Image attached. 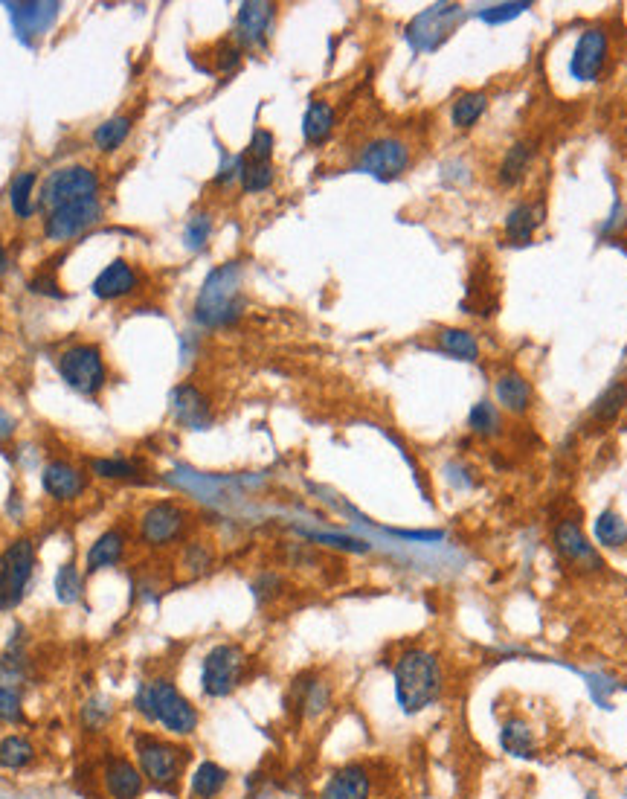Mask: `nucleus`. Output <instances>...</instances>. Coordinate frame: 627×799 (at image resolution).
I'll return each instance as SVG.
<instances>
[{"label": "nucleus", "instance_id": "obj_42", "mask_svg": "<svg viewBox=\"0 0 627 799\" xmlns=\"http://www.w3.org/2000/svg\"><path fill=\"white\" fill-rule=\"evenodd\" d=\"M212 236V216L209 213H192L183 224V247L192 253H201Z\"/></svg>", "mask_w": 627, "mask_h": 799}, {"label": "nucleus", "instance_id": "obj_33", "mask_svg": "<svg viewBox=\"0 0 627 799\" xmlns=\"http://www.w3.org/2000/svg\"><path fill=\"white\" fill-rule=\"evenodd\" d=\"M497 401L506 407L508 413H517V416H523L529 407H532V387H529V381L520 375V372H514V369H506L500 378H497Z\"/></svg>", "mask_w": 627, "mask_h": 799}, {"label": "nucleus", "instance_id": "obj_43", "mask_svg": "<svg viewBox=\"0 0 627 799\" xmlns=\"http://www.w3.org/2000/svg\"><path fill=\"white\" fill-rule=\"evenodd\" d=\"M468 428L477 436H494L497 433V410L491 401H477L468 413Z\"/></svg>", "mask_w": 627, "mask_h": 799}, {"label": "nucleus", "instance_id": "obj_23", "mask_svg": "<svg viewBox=\"0 0 627 799\" xmlns=\"http://www.w3.org/2000/svg\"><path fill=\"white\" fill-rule=\"evenodd\" d=\"M6 9H9V15L15 21L18 35L24 41H30V35H44L56 24L61 3H38V0H32V3H6Z\"/></svg>", "mask_w": 627, "mask_h": 799}, {"label": "nucleus", "instance_id": "obj_11", "mask_svg": "<svg viewBox=\"0 0 627 799\" xmlns=\"http://www.w3.org/2000/svg\"><path fill=\"white\" fill-rule=\"evenodd\" d=\"M105 218V207L99 198H82V201H70L61 204L56 210L44 213V224L41 233L50 245H67L79 236H85L93 230L99 221Z\"/></svg>", "mask_w": 627, "mask_h": 799}, {"label": "nucleus", "instance_id": "obj_24", "mask_svg": "<svg viewBox=\"0 0 627 799\" xmlns=\"http://www.w3.org/2000/svg\"><path fill=\"white\" fill-rule=\"evenodd\" d=\"M38 744L32 741L30 733L9 730L0 736V770L6 773H27L38 765Z\"/></svg>", "mask_w": 627, "mask_h": 799}, {"label": "nucleus", "instance_id": "obj_50", "mask_svg": "<svg viewBox=\"0 0 627 799\" xmlns=\"http://www.w3.org/2000/svg\"><path fill=\"white\" fill-rule=\"evenodd\" d=\"M9 271V253H6V247L0 245V277Z\"/></svg>", "mask_w": 627, "mask_h": 799}, {"label": "nucleus", "instance_id": "obj_34", "mask_svg": "<svg viewBox=\"0 0 627 799\" xmlns=\"http://www.w3.org/2000/svg\"><path fill=\"white\" fill-rule=\"evenodd\" d=\"M35 186H38V172L35 169H24L12 178L9 184V207L18 221H30L38 213V198H35Z\"/></svg>", "mask_w": 627, "mask_h": 799}, {"label": "nucleus", "instance_id": "obj_5", "mask_svg": "<svg viewBox=\"0 0 627 799\" xmlns=\"http://www.w3.org/2000/svg\"><path fill=\"white\" fill-rule=\"evenodd\" d=\"M137 541L149 553H169L180 550L195 529V512L172 497L151 500L137 515Z\"/></svg>", "mask_w": 627, "mask_h": 799}, {"label": "nucleus", "instance_id": "obj_16", "mask_svg": "<svg viewBox=\"0 0 627 799\" xmlns=\"http://www.w3.org/2000/svg\"><path fill=\"white\" fill-rule=\"evenodd\" d=\"M140 288H143V271H140L131 259H125V256L111 259V262L96 274L93 285H90L93 297H96V300H105V303L125 300V297L137 294Z\"/></svg>", "mask_w": 627, "mask_h": 799}, {"label": "nucleus", "instance_id": "obj_15", "mask_svg": "<svg viewBox=\"0 0 627 799\" xmlns=\"http://www.w3.org/2000/svg\"><path fill=\"white\" fill-rule=\"evenodd\" d=\"M41 489L53 503H61V506L79 503L90 489L88 468L56 457L41 468Z\"/></svg>", "mask_w": 627, "mask_h": 799}, {"label": "nucleus", "instance_id": "obj_20", "mask_svg": "<svg viewBox=\"0 0 627 799\" xmlns=\"http://www.w3.org/2000/svg\"><path fill=\"white\" fill-rule=\"evenodd\" d=\"M456 18H459V6L456 3L430 6L421 15H416V21L407 30V38H410V44L416 50H436L448 38V32L456 24Z\"/></svg>", "mask_w": 627, "mask_h": 799}, {"label": "nucleus", "instance_id": "obj_3", "mask_svg": "<svg viewBox=\"0 0 627 799\" xmlns=\"http://www.w3.org/2000/svg\"><path fill=\"white\" fill-rule=\"evenodd\" d=\"M125 744L131 759L137 762L140 773L146 776V785L160 794H178L183 779L189 776L192 765V747L189 741L163 736L149 727H128Z\"/></svg>", "mask_w": 627, "mask_h": 799}, {"label": "nucleus", "instance_id": "obj_8", "mask_svg": "<svg viewBox=\"0 0 627 799\" xmlns=\"http://www.w3.org/2000/svg\"><path fill=\"white\" fill-rule=\"evenodd\" d=\"M56 367H59L61 381L70 390H76V393H82L88 399H96L108 387L105 352L93 340H79V343L64 346L59 358H56Z\"/></svg>", "mask_w": 627, "mask_h": 799}, {"label": "nucleus", "instance_id": "obj_46", "mask_svg": "<svg viewBox=\"0 0 627 799\" xmlns=\"http://www.w3.org/2000/svg\"><path fill=\"white\" fill-rule=\"evenodd\" d=\"M241 50L239 41L233 38V41H221L218 47H215V67L221 70V73H230V70H236L241 62Z\"/></svg>", "mask_w": 627, "mask_h": 799}, {"label": "nucleus", "instance_id": "obj_35", "mask_svg": "<svg viewBox=\"0 0 627 799\" xmlns=\"http://www.w3.org/2000/svg\"><path fill=\"white\" fill-rule=\"evenodd\" d=\"M134 131V117L131 114H117V117H108L93 128V146L99 154H114L120 152L125 146V140L131 137Z\"/></svg>", "mask_w": 627, "mask_h": 799}, {"label": "nucleus", "instance_id": "obj_14", "mask_svg": "<svg viewBox=\"0 0 627 799\" xmlns=\"http://www.w3.org/2000/svg\"><path fill=\"white\" fill-rule=\"evenodd\" d=\"M552 547H555L558 558L578 573H601L604 570V558L598 553V547L587 538L581 523L572 521V518H561L552 526Z\"/></svg>", "mask_w": 627, "mask_h": 799}, {"label": "nucleus", "instance_id": "obj_31", "mask_svg": "<svg viewBox=\"0 0 627 799\" xmlns=\"http://www.w3.org/2000/svg\"><path fill=\"white\" fill-rule=\"evenodd\" d=\"M337 125V114H334V105L326 99H314L308 108H305V117H302V137L308 146H323L331 137Z\"/></svg>", "mask_w": 627, "mask_h": 799}, {"label": "nucleus", "instance_id": "obj_37", "mask_svg": "<svg viewBox=\"0 0 627 799\" xmlns=\"http://www.w3.org/2000/svg\"><path fill=\"white\" fill-rule=\"evenodd\" d=\"M436 340H439V349L448 352L450 358H456V361H479V340L468 329L445 326V329L436 332Z\"/></svg>", "mask_w": 627, "mask_h": 799}, {"label": "nucleus", "instance_id": "obj_7", "mask_svg": "<svg viewBox=\"0 0 627 799\" xmlns=\"http://www.w3.org/2000/svg\"><path fill=\"white\" fill-rule=\"evenodd\" d=\"M35 567H38V544L30 535H18L0 550V614L15 611L27 599Z\"/></svg>", "mask_w": 627, "mask_h": 799}, {"label": "nucleus", "instance_id": "obj_2", "mask_svg": "<svg viewBox=\"0 0 627 799\" xmlns=\"http://www.w3.org/2000/svg\"><path fill=\"white\" fill-rule=\"evenodd\" d=\"M392 692L398 709L410 718L436 707L448 692L442 657L427 646L401 648L392 660Z\"/></svg>", "mask_w": 627, "mask_h": 799}, {"label": "nucleus", "instance_id": "obj_6", "mask_svg": "<svg viewBox=\"0 0 627 799\" xmlns=\"http://www.w3.org/2000/svg\"><path fill=\"white\" fill-rule=\"evenodd\" d=\"M253 675V657L241 643H215L201 657L198 689L207 701H227Z\"/></svg>", "mask_w": 627, "mask_h": 799}, {"label": "nucleus", "instance_id": "obj_17", "mask_svg": "<svg viewBox=\"0 0 627 799\" xmlns=\"http://www.w3.org/2000/svg\"><path fill=\"white\" fill-rule=\"evenodd\" d=\"M610 53V35L601 27H587L578 35V44L569 56V73L578 82H596L607 64Z\"/></svg>", "mask_w": 627, "mask_h": 799}, {"label": "nucleus", "instance_id": "obj_47", "mask_svg": "<svg viewBox=\"0 0 627 799\" xmlns=\"http://www.w3.org/2000/svg\"><path fill=\"white\" fill-rule=\"evenodd\" d=\"M532 3H500V6H488L485 12H482V18L485 21H491V24H500V21H511V18H517L520 12H526Z\"/></svg>", "mask_w": 627, "mask_h": 799}, {"label": "nucleus", "instance_id": "obj_28", "mask_svg": "<svg viewBox=\"0 0 627 799\" xmlns=\"http://www.w3.org/2000/svg\"><path fill=\"white\" fill-rule=\"evenodd\" d=\"M500 747L508 756L517 759H532L538 753V733L526 715H508L500 727Z\"/></svg>", "mask_w": 627, "mask_h": 799}, {"label": "nucleus", "instance_id": "obj_41", "mask_svg": "<svg viewBox=\"0 0 627 799\" xmlns=\"http://www.w3.org/2000/svg\"><path fill=\"white\" fill-rule=\"evenodd\" d=\"M273 181H276V166H273V160H270V163H256V160H244V154H241L239 184L244 192H250V195L265 192V189L273 186Z\"/></svg>", "mask_w": 627, "mask_h": 799}, {"label": "nucleus", "instance_id": "obj_18", "mask_svg": "<svg viewBox=\"0 0 627 799\" xmlns=\"http://www.w3.org/2000/svg\"><path fill=\"white\" fill-rule=\"evenodd\" d=\"M375 797V776L363 762H346L329 773L317 799H372Z\"/></svg>", "mask_w": 627, "mask_h": 799}, {"label": "nucleus", "instance_id": "obj_29", "mask_svg": "<svg viewBox=\"0 0 627 799\" xmlns=\"http://www.w3.org/2000/svg\"><path fill=\"white\" fill-rule=\"evenodd\" d=\"M90 477L105 483H140L143 480V462L134 457H93L88 460Z\"/></svg>", "mask_w": 627, "mask_h": 799}, {"label": "nucleus", "instance_id": "obj_32", "mask_svg": "<svg viewBox=\"0 0 627 799\" xmlns=\"http://www.w3.org/2000/svg\"><path fill=\"white\" fill-rule=\"evenodd\" d=\"M215 561H218V553L207 538H189L178 553V567L189 579H201L212 573Z\"/></svg>", "mask_w": 627, "mask_h": 799}, {"label": "nucleus", "instance_id": "obj_26", "mask_svg": "<svg viewBox=\"0 0 627 799\" xmlns=\"http://www.w3.org/2000/svg\"><path fill=\"white\" fill-rule=\"evenodd\" d=\"M76 721H79V730L88 738H102L114 730V721H117V704L114 698L108 695H88L82 701V707L76 712Z\"/></svg>", "mask_w": 627, "mask_h": 799}, {"label": "nucleus", "instance_id": "obj_39", "mask_svg": "<svg viewBox=\"0 0 627 799\" xmlns=\"http://www.w3.org/2000/svg\"><path fill=\"white\" fill-rule=\"evenodd\" d=\"M488 108V93L482 91H465L453 99V108H450V123L456 128H471L479 123V117L485 114Z\"/></svg>", "mask_w": 627, "mask_h": 799}, {"label": "nucleus", "instance_id": "obj_13", "mask_svg": "<svg viewBox=\"0 0 627 799\" xmlns=\"http://www.w3.org/2000/svg\"><path fill=\"white\" fill-rule=\"evenodd\" d=\"M413 163V149L401 137H375L358 154V169L378 181H398Z\"/></svg>", "mask_w": 627, "mask_h": 799}, {"label": "nucleus", "instance_id": "obj_19", "mask_svg": "<svg viewBox=\"0 0 627 799\" xmlns=\"http://www.w3.org/2000/svg\"><path fill=\"white\" fill-rule=\"evenodd\" d=\"M128 541L131 538H128L125 526H120V523L102 529L90 541L88 550H85V561H82L85 576H96V573H105V570L120 567L122 561H125V555H128Z\"/></svg>", "mask_w": 627, "mask_h": 799}, {"label": "nucleus", "instance_id": "obj_45", "mask_svg": "<svg viewBox=\"0 0 627 799\" xmlns=\"http://www.w3.org/2000/svg\"><path fill=\"white\" fill-rule=\"evenodd\" d=\"M282 587H285V579H282L279 573H273V570H265V573L256 576L253 593H256L259 602H273V599L282 596Z\"/></svg>", "mask_w": 627, "mask_h": 799}, {"label": "nucleus", "instance_id": "obj_12", "mask_svg": "<svg viewBox=\"0 0 627 799\" xmlns=\"http://www.w3.org/2000/svg\"><path fill=\"white\" fill-rule=\"evenodd\" d=\"M99 788L105 799H143L149 785L128 750L105 747L99 759Z\"/></svg>", "mask_w": 627, "mask_h": 799}, {"label": "nucleus", "instance_id": "obj_4", "mask_svg": "<svg viewBox=\"0 0 627 799\" xmlns=\"http://www.w3.org/2000/svg\"><path fill=\"white\" fill-rule=\"evenodd\" d=\"M244 308V265L224 262L212 268L195 297L192 317L204 329H221L241 317Z\"/></svg>", "mask_w": 627, "mask_h": 799}, {"label": "nucleus", "instance_id": "obj_44", "mask_svg": "<svg viewBox=\"0 0 627 799\" xmlns=\"http://www.w3.org/2000/svg\"><path fill=\"white\" fill-rule=\"evenodd\" d=\"M273 146H276V137L270 134L268 128H256L247 149H244V160H256V163H270L273 160Z\"/></svg>", "mask_w": 627, "mask_h": 799}, {"label": "nucleus", "instance_id": "obj_9", "mask_svg": "<svg viewBox=\"0 0 627 799\" xmlns=\"http://www.w3.org/2000/svg\"><path fill=\"white\" fill-rule=\"evenodd\" d=\"M102 189V178L99 172L88 166V163H70V166H59L53 169L44 181H41V192H38V210L50 213L61 204L70 201H82V198H99Z\"/></svg>", "mask_w": 627, "mask_h": 799}, {"label": "nucleus", "instance_id": "obj_21", "mask_svg": "<svg viewBox=\"0 0 627 799\" xmlns=\"http://www.w3.org/2000/svg\"><path fill=\"white\" fill-rule=\"evenodd\" d=\"M273 21H276V3H262V0L241 3L236 15V41L241 50L265 47Z\"/></svg>", "mask_w": 627, "mask_h": 799}, {"label": "nucleus", "instance_id": "obj_49", "mask_svg": "<svg viewBox=\"0 0 627 799\" xmlns=\"http://www.w3.org/2000/svg\"><path fill=\"white\" fill-rule=\"evenodd\" d=\"M15 433H18V422H15V416H12L6 407H0V448H3L6 442H12V439H15Z\"/></svg>", "mask_w": 627, "mask_h": 799}, {"label": "nucleus", "instance_id": "obj_10", "mask_svg": "<svg viewBox=\"0 0 627 799\" xmlns=\"http://www.w3.org/2000/svg\"><path fill=\"white\" fill-rule=\"evenodd\" d=\"M334 698H337L334 680L320 669H308L291 680L288 709L299 724H317L334 709Z\"/></svg>", "mask_w": 627, "mask_h": 799}, {"label": "nucleus", "instance_id": "obj_30", "mask_svg": "<svg viewBox=\"0 0 627 799\" xmlns=\"http://www.w3.org/2000/svg\"><path fill=\"white\" fill-rule=\"evenodd\" d=\"M535 154H538V146L535 140H517L500 160V169H497V181L503 186H517L532 169L535 163Z\"/></svg>", "mask_w": 627, "mask_h": 799}, {"label": "nucleus", "instance_id": "obj_1", "mask_svg": "<svg viewBox=\"0 0 627 799\" xmlns=\"http://www.w3.org/2000/svg\"><path fill=\"white\" fill-rule=\"evenodd\" d=\"M131 712L140 718V727L180 741L195 738L201 730V707L180 689L172 675L143 677L134 686Z\"/></svg>", "mask_w": 627, "mask_h": 799}, {"label": "nucleus", "instance_id": "obj_48", "mask_svg": "<svg viewBox=\"0 0 627 799\" xmlns=\"http://www.w3.org/2000/svg\"><path fill=\"white\" fill-rule=\"evenodd\" d=\"M30 291L32 294H41V297H56V300H61V297H64L59 279L53 277V274H38V277L30 282Z\"/></svg>", "mask_w": 627, "mask_h": 799}, {"label": "nucleus", "instance_id": "obj_22", "mask_svg": "<svg viewBox=\"0 0 627 799\" xmlns=\"http://www.w3.org/2000/svg\"><path fill=\"white\" fill-rule=\"evenodd\" d=\"M172 416L180 428L189 431H207L212 425V404L195 384H180L172 390Z\"/></svg>", "mask_w": 627, "mask_h": 799}, {"label": "nucleus", "instance_id": "obj_40", "mask_svg": "<svg viewBox=\"0 0 627 799\" xmlns=\"http://www.w3.org/2000/svg\"><path fill=\"white\" fill-rule=\"evenodd\" d=\"M627 407V384L625 381H616L610 384L590 407V416L596 419L598 425H610L619 419V413Z\"/></svg>", "mask_w": 627, "mask_h": 799}, {"label": "nucleus", "instance_id": "obj_27", "mask_svg": "<svg viewBox=\"0 0 627 799\" xmlns=\"http://www.w3.org/2000/svg\"><path fill=\"white\" fill-rule=\"evenodd\" d=\"M230 788V770L212 759L189 770V799H221Z\"/></svg>", "mask_w": 627, "mask_h": 799}, {"label": "nucleus", "instance_id": "obj_38", "mask_svg": "<svg viewBox=\"0 0 627 799\" xmlns=\"http://www.w3.org/2000/svg\"><path fill=\"white\" fill-rule=\"evenodd\" d=\"M53 590H56L59 605H64V608L76 605L85 596V570L76 561H64L59 570H56Z\"/></svg>", "mask_w": 627, "mask_h": 799}, {"label": "nucleus", "instance_id": "obj_36", "mask_svg": "<svg viewBox=\"0 0 627 799\" xmlns=\"http://www.w3.org/2000/svg\"><path fill=\"white\" fill-rule=\"evenodd\" d=\"M593 535H596L601 550H613V553L627 550V521L616 509H604L598 515L596 526H593Z\"/></svg>", "mask_w": 627, "mask_h": 799}, {"label": "nucleus", "instance_id": "obj_25", "mask_svg": "<svg viewBox=\"0 0 627 799\" xmlns=\"http://www.w3.org/2000/svg\"><path fill=\"white\" fill-rule=\"evenodd\" d=\"M543 216H546V207H543V201H520V204H514L506 216L508 245H514V247L532 245V239H535L538 227L543 224Z\"/></svg>", "mask_w": 627, "mask_h": 799}]
</instances>
